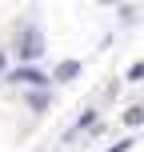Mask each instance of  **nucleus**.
Instances as JSON below:
<instances>
[{
	"label": "nucleus",
	"mask_w": 144,
	"mask_h": 152,
	"mask_svg": "<svg viewBox=\"0 0 144 152\" xmlns=\"http://www.w3.org/2000/svg\"><path fill=\"white\" fill-rule=\"evenodd\" d=\"M16 52L24 56V60H36L40 52H44V36H40V28H24V36H20V48Z\"/></svg>",
	"instance_id": "obj_1"
},
{
	"label": "nucleus",
	"mask_w": 144,
	"mask_h": 152,
	"mask_svg": "<svg viewBox=\"0 0 144 152\" xmlns=\"http://www.w3.org/2000/svg\"><path fill=\"white\" fill-rule=\"evenodd\" d=\"M8 80H20V84H48V76L44 72H36V68H16V72H8Z\"/></svg>",
	"instance_id": "obj_2"
},
{
	"label": "nucleus",
	"mask_w": 144,
	"mask_h": 152,
	"mask_svg": "<svg viewBox=\"0 0 144 152\" xmlns=\"http://www.w3.org/2000/svg\"><path fill=\"white\" fill-rule=\"evenodd\" d=\"M76 72H80V64H76V60H64L60 68H56V80H72Z\"/></svg>",
	"instance_id": "obj_3"
},
{
	"label": "nucleus",
	"mask_w": 144,
	"mask_h": 152,
	"mask_svg": "<svg viewBox=\"0 0 144 152\" xmlns=\"http://www.w3.org/2000/svg\"><path fill=\"white\" fill-rule=\"evenodd\" d=\"M144 120V108H128V112H124V124H140Z\"/></svg>",
	"instance_id": "obj_4"
},
{
	"label": "nucleus",
	"mask_w": 144,
	"mask_h": 152,
	"mask_svg": "<svg viewBox=\"0 0 144 152\" xmlns=\"http://www.w3.org/2000/svg\"><path fill=\"white\" fill-rule=\"evenodd\" d=\"M140 76H144V64H132V68H128V80H140Z\"/></svg>",
	"instance_id": "obj_5"
},
{
	"label": "nucleus",
	"mask_w": 144,
	"mask_h": 152,
	"mask_svg": "<svg viewBox=\"0 0 144 152\" xmlns=\"http://www.w3.org/2000/svg\"><path fill=\"white\" fill-rule=\"evenodd\" d=\"M128 148H132V140H120V144H112L108 152H128Z\"/></svg>",
	"instance_id": "obj_6"
},
{
	"label": "nucleus",
	"mask_w": 144,
	"mask_h": 152,
	"mask_svg": "<svg viewBox=\"0 0 144 152\" xmlns=\"http://www.w3.org/2000/svg\"><path fill=\"white\" fill-rule=\"evenodd\" d=\"M0 72H4V56H0Z\"/></svg>",
	"instance_id": "obj_7"
}]
</instances>
